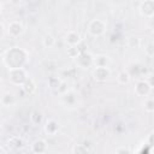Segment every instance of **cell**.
<instances>
[{"label":"cell","mask_w":154,"mask_h":154,"mask_svg":"<svg viewBox=\"0 0 154 154\" xmlns=\"http://www.w3.org/2000/svg\"><path fill=\"white\" fill-rule=\"evenodd\" d=\"M88 31L93 36H101L106 31V23L101 19H93L88 24Z\"/></svg>","instance_id":"cell-3"},{"label":"cell","mask_w":154,"mask_h":154,"mask_svg":"<svg viewBox=\"0 0 154 154\" xmlns=\"http://www.w3.org/2000/svg\"><path fill=\"white\" fill-rule=\"evenodd\" d=\"M23 31H24V26H23V24L20 23V22H18V20H13V22H11L10 24H8V26H7V32H8V35L11 36V37H18V36H20L22 34H23Z\"/></svg>","instance_id":"cell-6"},{"label":"cell","mask_w":154,"mask_h":154,"mask_svg":"<svg viewBox=\"0 0 154 154\" xmlns=\"http://www.w3.org/2000/svg\"><path fill=\"white\" fill-rule=\"evenodd\" d=\"M65 41L67 45H70V47L78 46V43L81 42V35L75 30H70V31H67V34L65 36Z\"/></svg>","instance_id":"cell-10"},{"label":"cell","mask_w":154,"mask_h":154,"mask_svg":"<svg viewBox=\"0 0 154 154\" xmlns=\"http://www.w3.org/2000/svg\"><path fill=\"white\" fill-rule=\"evenodd\" d=\"M47 148H48L47 147V142L45 140H41V138L35 140L32 142V144H31V150L34 153H36V154H43V153H46L47 152Z\"/></svg>","instance_id":"cell-9"},{"label":"cell","mask_w":154,"mask_h":154,"mask_svg":"<svg viewBox=\"0 0 154 154\" xmlns=\"http://www.w3.org/2000/svg\"><path fill=\"white\" fill-rule=\"evenodd\" d=\"M0 11H1V2H0Z\"/></svg>","instance_id":"cell-28"},{"label":"cell","mask_w":154,"mask_h":154,"mask_svg":"<svg viewBox=\"0 0 154 154\" xmlns=\"http://www.w3.org/2000/svg\"><path fill=\"white\" fill-rule=\"evenodd\" d=\"M131 43H129V46L130 47H132V48H135V47H138L140 46V40L137 38V37H130V40H129Z\"/></svg>","instance_id":"cell-24"},{"label":"cell","mask_w":154,"mask_h":154,"mask_svg":"<svg viewBox=\"0 0 154 154\" xmlns=\"http://www.w3.org/2000/svg\"><path fill=\"white\" fill-rule=\"evenodd\" d=\"M55 43V38L52 34H46L42 38V45L46 47V48H52Z\"/></svg>","instance_id":"cell-15"},{"label":"cell","mask_w":154,"mask_h":154,"mask_svg":"<svg viewBox=\"0 0 154 154\" xmlns=\"http://www.w3.org/2000/svg\"><path fill=\"white\" fill-rule=\"evenodd\" d=\"M140 12L142 16L152 18L154 14V1L153 0H144L140 2Z\"/></svg>","instance_id":"cell-5"},{"label":"cell","mask_w":154,"mask_h":154,"mask_svg":"<svg viewBox=\"0 0 154 154\" xmlns=\"http://www.w3.org/2000/svg\"><path fill=\"white\" fill-rule=\"evenodd\" d=\"M93 76L96 81L103 82L109 77V70L108 67H95L93 71Z\"/></svg>","instance_id":"cell-8"},{"label":"cell","mask_w":154,"mask_h":154,"mask_svg":"<svg viewBox=\"0 0 154 154\" xmlns=\"http://www.w3.org/2000/svg\"><path fill=\"white\" fill-rule=\"evenodd\" d=\"M25 60H26V53L20 48H13L8 51L5 57V64L6 66H8V70L23 67V64L25 63Z\"/></svg>","instance_id":"cell-1"},{"label":"cell","mask_w":154,"mask_h":154,"mask_svg":"<svg viewBox=\"0 0 154 154\" xmlns=\"http://www.w3.org/2000/svg\"><path fill=\"white\" fill-rule=\"evenodd\" d=\"M116 154H130V149L128 147H119L116 150Z\"/></svg>","instance_id":"cell-25"},{"label":"cell","mask_w":154,"mask_h":154,"mask_svg":"<svg viewBox=\"0 0 154 154\" xmlns=\"http://www.w3.org/2000/svg\"><path fill=\"white\" fill-rule=\"evenodd\" d=\"M48 83H49V87L52 88V89H59V87H60V84H61V82L58 79V78H49V81H48Z\"/></svg>","instance_id":"cell-22"},{"label":"cell","mask_w":154,"mask_h":154,"mask_svg":"<svg viewBox=\"0 0 154 154\" xmlns=\"http://www.w3.org/2000/svg\"><path fill=\"white\" fill-rule=\"evenodd\" d=\"M2 29H4V26H2V25H1V24H0V35H1V34H2Z\"/></svg>","instance_id":"cell-26"},{"label":"cell","mask_w":154,"mask_h":154,"mask_svg":"<svg viewBox=\"0 0 154 154\" xmlns=\"http://www.w3.org/2000/svg\"><path fill=\"white\" fill-rule=\"evenodd\" d=\"M79 53H81V52H79L78 46H71V47L67 48V55H69L70 58H75V59H76Z\"/></svg>","instance_id":"cell-19"},{"label":"cell","mask_w":154,"mask_h":154,"mask_svg":"<svg viewBox=\"0 0 154 154\" xmlns=\"http://www.w3.org/2000/svg\"><path fill=\"white\" fill-rule=\"evenodd\" d=\"M22 88H23V90H24L26 94H32V93L36 90V84H35V82H34L31 78H28V79L24 82V84L22 85Z\"/></svg>","instance_id":"cell-13"},{"label":"cell","mask_w":154,"mask_h":154,"mask_svg":"<svg viewBox=\"0 0 154 154\" xmlns=\"http://www.w3.org/2000/svg\"><path fill=\"white\" fill-rule=\"evenodd\" d=\"M154 46H153V43L152 42H149L148 43V46L144 48V52L147 53V55L148 57H153V54H154V48H153Z\"/></svg>","instance_id":"cell-23"},{"label":"cell","mask_w":154,"mask_h":154,"mask_svg":"<svg viewBox=\"0 0 154 154\" xmlns=\"http://www.w3.org/2000/svg\"><path fill=\"white\" fill-rule=\"evenodd\" d=\"M0 154H5V153H4V150H2L1 148H0Z\"/></svg>","instance_id":"cell-27"},{"label":"cell","mask_w":154,"mask_h":154,"mask_svg":"<svg viewBox=\"0 0 154 154\" xmlns=\"http://www.w3.org/2000/svg\"><path fill=\"white\" fill-rule=\"evenodd\" d=\"M152 90V84L146 81H140L135 87V93L140 96H147Z\"/></svg>","instance_id":"cell-7"},{"label":"cell","mask_w":154,"mask_h":154,"mask_svg":"<svg viewBox=\"0 0 154 154\" xmlns=\"http://www.w3.org/2000/svg\"><path fill=\"white\" fill-rule=\"evenodd\" d=\"M30 120H31V123L35 124V125L40 124L41 120H42V116H41V113H40L38 111H32L31 114H30Z\"/></svg>","instance_id":"cell-18"},{"label":"cell","mask_w":154,"mask_h":154,"mask_svg":"<svg viewBox=\"0 0 154 154\" xmlns=\"http://www.w3.org/2000/svg\"><path fill=\"white\" fill-rule=\"evenodd\" d=\"M118 82L120 84H128L130 82V75L126 72V71H120L118 73V77H117Z\"/></svg>","instance_id":"cell-17"},{"label":"cell","mask_w":154,"mask_h":154,"mask_svg":"<svg viewBox=\"0 0 154 154\" xmlns=\"http://www.w3.org/2000/svg\"><path fill=\"white\" fill-rule=\"evenodd\" d=\"M93 65H95V67H107V65H108V58L105 57V55H99V57L94 58Z\"/></svg>","instance_id":"cell-14"},{"label":"cell","mask_w":154,"mask_h":154,"mask_svg":"<svg viewBox=\"0 0 154 154\" xmlns=\"http://www.w3.org/2000/svg\"><path fill=\"white\" fill-rule=\"evenodd\" d=\"M144 111H147L149 113L154 111V100H153V97H147L144 100Z\"/></svg>","instance_id":"cell-20"},{"label":"cell","mask_w":154,"mask_h":154,"mask_svg":"<svg viewBox=\"0 0 154 154\" xmlns=\"http://www.w3.org/2000/svg\"><path fill=\"white\" fill-rule=\"evenodd\" d=\"M8 76H10V81L13 84H17V85H23L24 82L28 79L26 72H25V70L23 67L10 69L8 70Z\"/></svg>","instance_id":"cell-2"},{"label":"cell","mask_w":154,"mask_h":154,"mask_svg":"<svg viewBox=\"0 0 154 154\" xmlns=\"http://www.w3.org/2000/svg\"><path fill=\"white\" fill-rule=\"evenodd\" d=\"M73 154H89V149H87L83 144H78L73 148Z\"/></svg>","instance_id":"cell-21"},{"label":"cell","mask_w":154,"mask_h":154,"mask_svg":"<svg viewBox=\"0 0 154 154\" xmlns=\"http://www.w3.org/2000/svg\"><path fill=\"white\" fill-rule=\"evenodd\" d=\"M0 101H1V103H2L4 106L7 107V106L13 105V102H14V97H13V95H12L11 93H5V94L1 96Z\"/></svg>","instance_id":"cell-16"},{"label":"cell","mask_w":154,"mask_h":154,"mask_svg":"<svg viewBox=\"0 0 154 154\" xmlns=\"http://www.w3.org/2000/svg\"><path fill=\"white\" fill-rule=\"evenodd\" d=\"M76 63H77V65H78L79 67H82V69H87V67H89V66L93 65V63H94V58H93V55H91L90 53L81 52V53L78 54V57L76 58Z\"/></svg>","instance_id":"cell-4"},{"label":"cell","mask_w":154,"mask_h":154,"mask_svg":"<svg viewBox=\"0 0 154 154\" xmlns=\"http://www.w3.org/2000/svg\"><path fill=\"white\" fill-rule=\"evenodd\" d=\"M58 129H59V124L54 119H48L46 122V125H45L46 134H48V135H55L57 131H58Z\"/></svg>","instance_id":"cell-11"},{"label":"cell","mask_w":154,"mask_h":154,"mask_svg":"<svg viewBox=\"0 0 154 154\" xmlns=\"http://www.w3.org/2000/svg\"><path fill=\"white\" fill-rule=\"evenodd\" d=\"M8 146L13 149H20L24 147V141L18 136H13L8 140Z\"/></svg>","instance_id":"cell-12"}]
</instances>
